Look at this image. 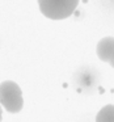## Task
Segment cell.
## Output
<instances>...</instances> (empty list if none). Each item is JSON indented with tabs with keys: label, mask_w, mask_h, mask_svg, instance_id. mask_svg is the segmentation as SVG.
Masks as SVG:
<instances>
[{
	"label": "cell",
	"mask_w": 114,
	"mask_h": 122,
	"mask_svg": "<svg viewBox=\"0 0 114 122\" xmlns=\"http://www.w3.org/2000/svg\"><path fill=\"white\" fill-rule=\"evenodd\" d=\"M79 0H38L40 11L50 20H64L77 8Z\"/></svg>",
	"instance_id": "cell-1"
},
{
	"label": "cell",
	"mask_w": 114,
	"mask_h": 122,
	"mask_svg": "<svg viewBox=\"0 0 114 122\" xmlns=\"http://www.w3.org/2000/svg\"><path fill=\"white\" fill-rule=\"evenodd\" d=\"M0 105L9 113H19L22 110V91L17 83L7 80L0 84Z\"/></svg>",
	"instance_id": "cell-2"
},
{
	"label": "cell",
	"mask_w": 114,
	"mask_h": 122,
	"mask_svg": "<svg viewBox=\"0 0 114 122\" xmlns=\"http://www.w3.org/2000/svg\"><path fill=\"white\" fill-rule=\"evenodd\" d=\"M75 81L80 88H93L97 83V75L89 67H83L75 75Z\"/></svg>",
	"instance_id": "cell-3"
},
{
	"label": "cell",
	"mask_w": 114,
	"mask_h": 122,
	"mask_svg": "<svg viewBox=\"0 0 114 122\" xmlns=\"http://www.w3.org/2000/svg\"><path fill=\"white\" fill-rule=\"evenodd\" d=\"M114 54V37H105L97 43V56L102 62L110 61Z\"/></svg>",
	"instance_id": "cell-4"
},
{
	"label": "cell",
	"mask_w": 114,
	"mask_h": 122,
	"mask_svg": "<svg viewBox=\"0 0 114 122\" xmlns=\"http://www.w3.org/2000/svg\"><path fill=\"white\" fill-rule=\"evenodd\" d=\"M96 122H114V105L109 104L101 108L96 116Z\"/></svg>",
	"instance_id": "cell-5"
},
{
	"label": "cell",
	"mask_w": 114,
	"mask_h": 122,
	"mask_svg": "<svg viewBox=\"0 0 114 122\" xmlns=\"http://www.w3.org/2000/svg\"><path fill=\"white\" fill-rule=\"evenodd\" d=\"M109 64H110V66L114 68V54H113V56L110 58V61H109Z\"/></svg>",
	"instance_id": "cell-6"
},
{
	"label": "cell",
	"mask_w": 114,
	"mask_h": 122,
	"mask_svg": "<svg viewBox=\"0 0 114 122\" xmlns=\"http://www.w3.org/2000/svg\"><path fill=\"white\" fill-rule=\"evenodd\" d=\"M3 119V110H1V105H0V122Z\"/></svg>",
	"instance_id": "cell-7"
}]
</instances>
